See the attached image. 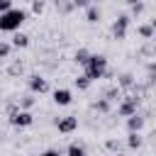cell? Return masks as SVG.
Listing matches in <instances>:
<instances>
[{"instance_id": "6da1fadb", "label": "cell", "mask_w": 156, "mask_h": 156, "mask_svg": "<svg viewBox=\"0 0 156 156\" xmlns=\"http://www.w3.org/2000/svg\"><path fill=\"white\" fill-rule=\"evenodd\" d=\"M24 22H27V12L20 7H7L5 12H0V32H17Z\"/></svg>"}, {"instance_id": "7a4b0ae2", "label": "cell", "mask_w": 156, "mask_h": 156, "mask_svg": "<svg viewBox=\"0 0 156 156\" xmlns=\"http://www.w3.org/2000/svg\"><path fill=\"white\" fill-rule=\"evenodd\" d=\"M83 68H85V76L90 80H100L107 71V56L105 54H90L88 61L83 63Z\"/></svg>"}, {"instance_id": "3957f363", "label": "cell", "mask_w": 156, "mask_h": 156, "mask_svg": "<svg viewBox=\"0 0 156 156\" xmlns=\"http://www.w3.org/2000/svg\"><path fill=\"white\" fill-rule=\"evenodd\" d=\"M139 107H141V98H139L136 93H129V95L119 98V105H117V115H119V117H129V115H134Z\"/></svg>"}, {"instance_id": "277c9868", "label": "cell", "mask_w": 156, "mask_h": 156, "mask_svg": "<svg viewBox=\"0 0 156 156\" xmlns=\"http://www.w3.org/2000/svg\"><path fill=\"white\" fill-rule=\"evenodd\" d=\"M129 24H132V17L129 15H119L115 22H112V39H117V41H122V39H127V32H129Z\"/></svg>"}, {"instance_id": "5b68a950", "label": "cell", "mask_w": 156, "mask_h": 156, "mask_svg": "<svg viewBox=\"0 0 156 156\" xmlns=\"http://www.w3.org/2000/svg\"><path fill=\"white\" fill-rule=\"evenodd\" d=\"M7 119H10V124L12 127H29L32 122H34V117H32V112L29 110H12V112H7Z\"/></svg>"}, {"instance_id": "8992f818", "label": "cell", "mask_w": 156, "mask_h": 156, "mask_svg": "<svg viewBox=\"0 0 156 156\" xmlns=\"http://www.w3.org/2000/svg\"><path fill=\"white\" fill-rule=\"evenodd\" d=\"M27 88H29V93L32 95H41V93H49V80L44 78V76H39V73H32L29 78H27Z\"/></svg>"}, {"instance_id": "52a82bcc", "label": "cell", "mask_w": 156, "mask_h": 156, "mask_svg": "<svg viewBox=\"0 0 156 156\" xmlns=\"http://www.w3.org/2000/svg\"><path fill=\"white\" fill-rule=\"evenodd\" d=\"M56 129H58L61 134H73V132L78 129V117H73V115L58 117V119H56Z\"/></svg>"}, {"instance_id": "ba28073f", "label": "cell", "mask_w": 156, "mask_h": 156, "mask_svg": "<svg viewBox=\"0 0 156 156\" xmlns=\"http://www.w3.org/2000/svg\"><path fill=\"white\" fill-rule=\"evenodd\" d=\"M127 119V132H141L144 129V122H146V117L136 110L134 115H129V117H124Z\"/></svg>"}, {"instance_id": "9c48e42d", "label": "cell", "mask_w": 156, "mask_h": 156, "mask_svg": "<svg viewBox=\"0 0 156 156\" xmlns=\"http://www.w3.org/2000/svg\"><path fill=\"white\" fill-rule=\"evenodd\" d=\"M54 102H56L58 107H66V105L73 102V93H71L68 88H56V90H54Z\"/></svg>"}, {"instance_id": "30bf717a", "label": "cell", "mask_w": 156, "mask_h": 156, "mask_svg": "<svg viewBox=\"0 0 156 156\" xmlns=\"http://www.w3.org/2000/svg\"><path fill=\"white\" fill-rule=\"evenodd\" d=\"M85 10V22H90V24H95V22H100V17H102V12H100V7L95 5V2H90L88 7H83Z\"/></svg>"}, {"instance_id": "8fae6325", "label": "cell", "mask_w": 156, "mask_h": 156, "mask_svg": "<svg viewBox=\"0 0 156 156\" xmlns=\"http://www.w3.org/2000/svg\"><path fill=\"white\" fill-rule=\"evenodd\" d=\"M134 83H136L134 73H122V76L117 78V88H119V90H132Z\"/></svg>"}, {"instance_id": "7c38bea8", "label": "cell", "mask_w": 156, "mask_h": 156, "mask_svg": "<svg viewBox=\"0 0 156 156\" xmlns=\"http://www.w3.org/2000/svg\"><path fill=\"white\" fill-rule=\"evenodd\" d=\"M141 144H144V136L139 132H129L127 134V146L129 149H141Z\"/></svg>"}, {"instance_id": "4fadbf2b", "label": "cell", "mask_w": 156, "mask_h": 156, "mask_svg": "<svg viewBox=\"0 0 156 156\" xmlns=\"http://www.w3.org/2000/svg\"><path fill=\"white\" fill-rule=\"evenodd\" d=\"M139 37L141 39H146V41H151L154 39V22H146V24H139Z\"/></svg>"}, {"instance_id": "5bb4252c", "label": "cell", "mask_w": 156, "mask_h": 156, "mask_svg": "<svg viewBox=\"0 0 156 156\" xmlns=\"http://www.w3.org/2000/svg\"><path fill=\"white\" fill-rule=\"evenodd\" d=\"M15 49H24V46H29V37L27 34H22V32H15V37H12V41H10Z\"/></svg>"}, {"instance_id": "9a60e30c", "label": "cell", "mask_w": 156, "mask_h": 156, "mask_svg": "<svg viewBox=\"0 0 156 156\" xmlns=\"http://www.w3.org/2000/svg\"><path fill=\"white\" fill-rule=\"evenodd\" d=\"M119 95H122V90H119L117 85H110V88H105V90H102V95H100V98H105V100L115 102V100H119Z\"/></svg>"}, {"instance_id": "2e32d148", "label": "cell", "mask_w": 156, "mask_h": 156, "mask_svg": "<svg viewBox=\"0 0 156 156\" xmlns=\"http://www.w3.org/2000/svg\"><path fill=\"white\" fill-rule=\"evenodd\" d=\"M93 110H98L100 115H107V112L112 110V102H110V100H105V98H98V100L93 102Z\"/></svg>"}, {"instance_id": "e0dca14e", "label": "cell", "mask_w": 156, "mask_h": 156, "mask_svg": "<svg viewBox=\"0 0 156 156\" xmlns=\"http://www.w3.org/2000/svg\"><path fill=\"white\" fill-rule=\"evenodd\" d=\"M54 5H56V10H58L61 15H71V12L76 10L71 0H54Z\"/></svg>"}, {"instance_id": "ac0fdd59", "label": "cell", "mask_w": 156, "mask_h": 156, "mask_svg": "<svg viewBox=\"0 0 156 156\" xmlns=\"http://www.w3.org/2000/svg\"><path fill=\"white\" fill-rule=\"evenodd\" d=\"M32 105H34V98H32V93H29V95H22V98H17V107H20V110H32Z\"/></svg>"}, {"instance_id": "d6986e66", "label": "cell", "mask_w": 156, "mask_h": 156, "mask_svg": "<svg viewBox=\"0 0 156 156\" xmlns=\"http://www.w3.org/2000/svg\"><path fill=\"white\" fill-rule=\"evenodd\" d=\"M66 154L68 156H85V146L83 144H71V146H66Z\"/></svg>"}, {"instance_id": "ffe728a7", "label": "cell", "mask_w": 156, "mask_h": 156, "mask_svg": "<svg viewBox=\"0 0 156 156\" xmlns=\"http://www.w3.org/2000/svg\"><path fill=\"white\" fill-rule=\"evenodd\" d=\"M90 85H93V80H90V78H88V76H85V73H83V76H78V78H76V88H78V90H88V88H90Z\"/></svg>"}, {"instance_id": "44dd1931", "label": "cell", "mask_w": 156, "mask_h": 156, "mask_svg": "<svg viewBox=\"0 0 156 156\" xmlns=\"http://www.w3.org/2000/svg\"><path fill=\"white\" fill-rule=\"evenodd\" d=\"M88 56H90V51H88V49H78V51H76V54H73V61H76V63H80V66H83V63H85V61H88Z\"/></svg>"}, {"instance_id": "7402d4cb", "label": "cell", "mask_w": 156, "mask_h": 156, "mask_svg": "<svg viewBox=\"0 0 156 156\" xmlns=\"http://www.w3.org/2000/svg\"><path fill=\"white\" fill-rule=\"evenodd\" d=\"M22 71H24L22 61H12V63H10V68H7V76H22Z\"/></svg>"}, {"instance_id": "603a6c76", "label": "cell", "mask_w": 156, "mask_h": 156, "mask_svg": "<svg viewBox=\"0 0 156 156\" xmlns=\"http://www.w3.org/2000/svg\"><path fill=\"white\" fill-rule=\"evenodd\" d=\"M44 7H46V0H32V12L34 15H41Z\"/></svg>"}, {"instance_id": "cb8c5ba5", "label": "cell", "mask_w": 156, "mask_h": 156, "mask_svg": "<svg viewBox=\"0 0 156 156\" xmlns=\"http://www.w3.org/2000/svg\"><path fill=\"white\" fill-rule=\"evenodd\" d=\"M10 51H12V44L10 41H0V58H7Z\"/></svg>"}, {"instance_id": "d4e9b609", "label": "cell", "mask_w": 156, "mask_h": 156, "mask_svg": "<svg viewBox=\"0 0 156 156\" xmlns=\"http://www.w3.org/2000/svg\"><path fill=\"white\" fill-rule=\"evenodd\" d=\"M141 12H144V0H139V2H134V5H132V15H134V17H136V15H141Z\"/></svg>"}, {"instance_id": "484cf974", "label": "cell", "mask_w": 156, "mask_h": 156, "mask_svg": "<svg viewBox=\"0 0 156 156\" xmlns=\"http://www.w3.org/2000/svg\"><path fill=\"white\" fill-rule=\"evenodd\" d=\"M71 2H73V7H80V10H83V7H88L93 0H71Z\"/></svg>"}, {"instance_id": "4316f807", "label": "cell", "mask_w": 156, "mask_h": 156, "mask_svg": "<svg viewBox=\"0 0 156 156\" xmlns=\"http://www.w3.org/2000/svg\"><path fill=\"white\" fill-rule=\"evenodd\" d=\"M105 146H107L110 151H119V141H115V139H110V141H107Z\"/></svg>"}, {"instance_id": "83f0119b", "label": "cell", "mask_w": 156, "mask_h": 156, "mask_svg": "<svg viewBox=\"0 0 156 156\" xmlns=\"http://www.w3.org/2000/svg\"><path fill=\"white\" fill-rule=\"evenodd\" d=\"M7 7H12V0H0V12H5Z\"/></svg>"}, {"instance_id": "f1b7e54d", "label": "cell", "mask_w": 156, "mask_h": 156, "mask_svg": "<svg viewBox=\"0 0 156 156\" xmlns=\"http://www.w3.org/2000/svg\"><path fill=\"white\" fill-rule=\"evenodd\" d=\"M44 154H49V156H58V154H61V149H46Z\"/></svg>"}, {"instance_id": "f546056e", "label": "cell", "mask_w": 156, "mask_h": 156, "mask_svg": "<svg viewBox=\"0 0 156 156\" xmlns=\"http://www.w3.org/2000/svg\"><path fill=\"white\" fill-rule=\"evenodd\" d=\"M124 2H127V5H134V2H139V0H124Z\"/></svg>"}]
</instances>
